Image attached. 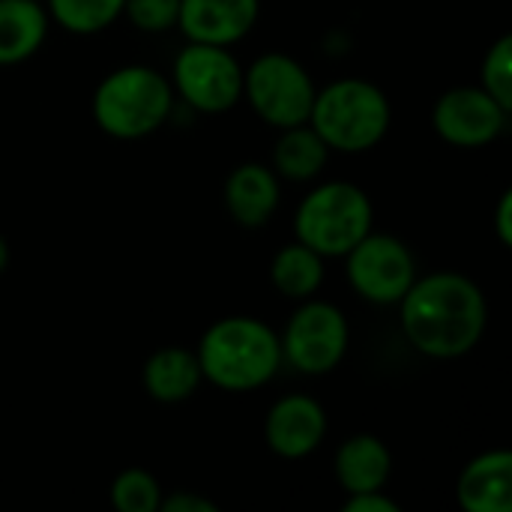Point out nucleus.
I'll return each instance as SVG.
<instances>
[{
    "label": "nucleus",
    "mask_w": 512,
    "mask_h": 512,
    "mask_svg": "<svg viewBox=\"0 0 512 512\" xmlns=\"http://www.w3.org/2000/svg\"><path fill=\"white\" fill-rule=\"evenodd\" d=\"M396 306L405 342L429 360H462L486 336L489 303L483 288L465 273L417 276Z\"/></svg>",
    "instance_id": "f257e3e1"
},
{
    "label": "nucleus",
    "mask_w": 512,
    "mask_h": 512,
    "mask_svg": "<svg viewBox=\"0 0 512 512\" xmlns=\"http://www.w3.org/2000/svg\"><path fill=\"white\" fill-rule=\"evenodd\" d=\"M207 384L225 393H252L267 387L282 369L279 333L255 315H228L213 321L195 348Z\"/></svg>",
    "instance_id": "f03ea898"
},
{
    "label": "nucleus",
    "mask_w": 512,
    "mask_h": 512,
    "mask_svg": "<svg viewBox=\"0 0 512 512\" xmlns=\"http://www.w3.org/2000/svg\"><path fill=\"white\" fill-rule=\"evenodd\" d=\"M171 78L153 66L129 63L111 69L93 90L90 114L102 135L114 141H141L165 126L174 111Z\"/></svg>",
    "instance_id": "7ed1b4c3"
},
{
    "label": "nucleus",
    "mask_w": 512,
    "mask_h": 512,
    "mask_svg": "<svg viewBox=\"0 0 512 512\" xmlns=\"http://www.w3.org/2000/svg\"><path fill=\"white\" fill-rule=\"evenodd\" d=\"M330 153H369L393 126V105L387 93L369 78H336L318 87L306 120Z\"/></svg>",
    "instance_id": "20e7f679"
},
{
    "label": "nucleus",
    "mask_w": 512,
    "mask_h": 512,
    "mask_svg": "<svg viewBox=\"0 0 512 512\" xmlns=\"http://www.w3.org/2000/svg\"><path fill=\"white\" fill-rule=\"evenodd\" d=\"M375 228V207L366 189L348 180L312 186L294 213V237L324 261L345 258Z\"/></svg>",
    "instance_id": "39448f33"
},
{
    "label": "nucleus",
    "mask_w": 512,
    "mask_h": 512,
    "mask_svg": "<svg viewBox=\"0 0 512 512\" xmlns=\"http://www.w3.org/2000/svg\"><path fill=\"white\" fill-rule=\"evenodd\" d=\"M315 93L318 84L309 69L285 51L258 54L243 69V99L273 129L306 123Z\"/></svg>",
    "instance_id": "423d86ee"
},
{
    "label": "nucleus",
    "mask_w": 512,
    "mask_h": 512,
    "mask_svg": "<svg viewBox=\"0 0 512 512\" xmlns=\"http://www.w3.org/2000/svg\"><path fill=\"white\" fill-rule=\"evenodd\" d=\"M282 363L300 375L321 378L342 366L351 345V327L345 312L330 300H300L285 330L279 333Z\"/></svg>",
    "instance_id": "0eeeda50"
},
{
    "label": "nucleus",
    "mask_w": 512,
    "mask_h": 512,
    "mask_svg": "<svg viewBox=\"0 0 512 512\" xmlns=\"http://www.w3.org/2000/svg\"><path fill=\"white\" fill-rule=\"evenodd\" d=\"M171 87L198 114H228L243 99V66L228 45L186 42L174 57Z\"/></svg>",
    "instance_id": "6e6552de"
},
{
    "label": "nucleus",
    "mask_w": 512,
    "mask_h": 512,
    "mask_svg": "<svg viewBox=\"0 0 512 512\" xmlns=\"http://www.w3.org/2000/svg\"><path fill=\"white\" fill-rule=\"evenodd\" d=\"M345 276L360 300L372 306H396L417 279V261L408 243L372 228L345 255Z\"/></svg>",
    "instance_id": "1a4fd4ad"
},
{
    "label": "nucleus",
    "mask_w": 512,
    "mask_h": 512,
    "mask_svg": "<svg viewBox=\"0 0 512 512\" xmlns=\"http://www.w3.org/2000/svg\"><path fill=\"white\" fill-rule=\"evenodd\" d=\"M510 123V111L480 84L450 87L432 105V129L441 141L462 150L495 144Z\"/></svg>",
    "instance_id": "9d476101"
},
{
    "label": "nucleus",
    "mask_w": 512,
    "mask_h": 512,
    "mask_svg": "<svg viewBox=\"0 0 512 512\" xmlns=\"http://www.w3.org/2000/svg\"><path fill=\"white\" fill-rule=\"evenodd\" d=\"M327 408L306 393L282 396L264 417V444L270 453L288 462L309 459L327 438Z\"/></svg>",
    "instance_id": "9b49d317"
},
{
    "label": "nucleus",
    "mask_w": 512,
    "mask_h": 512,
    "mask_svg": "<svg viewBox=\"0 0 512 512\" xmlns=\"http://www.w3.org/2000/svg\"><path fill=\"white\" fill-rule=\"evenodd\" d=\"M261 15V0H180L177 30L186 42L237 45L252 33Z\"/></svg>",
    "instance_id": "f8f14e48"
},
{
    "label": "nucleus",
    "mask_w": 512,
    "mask_h": 512,
    "mask_svg": "<svg viewBox=\"0 0 512 512\" xmlns=\"http://www.w3.org/2000/svg\"><path fill=\"white\" fill-rule=\"evenodd\" d=\"M222 201L228 216L246 228V231H258L264 228L273 213L279 210L282 201V180L276 177V171L264 162H243L237 165L228 177H225V189H222Z\"/></svg>",
    "instance_id": "ddd939ff"
},
{
    "label": "nucleus",
    "mask_w": 512,
    "mask_h": 512,
    "mask_svg": "<svg viewBox=\"0 0 512 512\" xmlns=\"http://www.w3.org/2000/svg\"><path fill=\"white\" fill-rule=\"evenodd\" d=\"M456 504L465 512H510V450H486V453L474 456L456 480Z\"/></svg>",
    "instance_id": "4468645a"
},
{
    "label": "nucleus",
    "mask_w": 512,
    "mask_h": 512,
    "mask_svg": "<svg viewBox=\"0 0 512 512\" xmlns=\"http://www.w3.org/2000/svg\"><path fill=\"white\" fill-rule=\"evenodd\" d=\"M333 474L345 495L387 489L393 477V453L378 435L369 432L351 435L348 441L339 444L333 456Z\"/></svg>",
    "instance_id": "2eb2a0df"
},
{
    "label": "nucleus",
    "mask_w": 512,
    "mask_h": 512,
    "mask_svg": "<svg viewBox=\"0 0 512 512\" xmlns=\"http://www.w3.org/2000/svg\"><path fill=\"white\" fill-rule=\"evenodd\" d=\"M201 384H204V375H201L195 351L189 348L168 345V348L153 351L144 360L141 387L159 405H180L192 399Z\"/></svg>",
    "instance_id": "dca6fc26"
},
{
    "label": "nucleus",
    "mask_w": 512,
    "mask_h": 512,
    "mask_svg": "<svg viewBox=\"0 0 512 512\" xmlns=\"http://www.w3.org/2000/svg\"><path fill=\"white\" fill-rule=\"evenodd\" d=\"M48 27L42 0H0V66H21L36 57Z\"/></svg>",
    "instance_id": "f3484780"
},
{
    "label": "nucleus",
    "mask_w": 512,
    "mask_h": 512,
    "mask_svg": "<svg viewBox=\"0 0 512 512\" xmlns=\"http://www.w3.org/2000/svg\"><path fill=\"white\" fill-rule=\"evenodd\" d=\"M327 162H330V147L321 141V135L309 123L279 129V138L270 156V168L276 171L279 180L312 183L324 174Z\"/></svg>",
    "instance_id": "a211bd4d"
},
{
    "label": "nucleus",
    "mask_w": 512,
    "mask_h": 512,
    "mask_svg": "<svg viewBox=\"0 0 512 512\" xmlns=\"http://www.w3.org/2000/svg\"><path fill=\"white\" fill-rule=\"evenodd\" d=\"M324 279H327V261L300 240L285 243L270 261V285L285 300L300 303V300L315 297Z\"/></svg>",
    "instance_id": "6ab92c4d"
},
{
    "label": "nucleus",
    "mask_w": 512,
    "mask_h": 512,
    "mask_svg": "<svg viewBox=\"0 0 512 512\" xmlns=\"http://www.w3.org/2000/svg\"><path fill=\"white\" fill-rule=\"evenodd\" d=\"M126 0H45L48 18L75 36H93L123 15Z\"/></svg>",
    "instance_id": "aec40b11"
},
{
    "label": "nucleus",
    "mask_w": 512,
    "mask_h": 512,
    "mask_svg": "<svg viewBox=\"0 0 512 512\" xmlns=\"http://www.w3.org/2000/svg\"><path fill=\"white\" fill-rule=\"evenodd\" d=\"M108 495H111V504L117 512H159L165 492L150 471L126 468L114 477Z\"/></svg>",
    "instance_id": "412c9836"
},
{
    "label": "nucleus",
    "mask_w": 512,
    "mask_h": 512,
    "mask_svg": "<svg viewBox=\"0 0 512 512\" xmlns=\"http://www.w3.org/2000/svg\"><path fill=\"white\" fill-rule=\"evenodd\" d=\"M480 87L512 111V36H498L480 63Z\"/></svg>",
    "instance_id": "4be33fe9"
},
{
    "label": "nucleus",
    "mask_w": 512,
    "mask_h": 512,
    "mask_svg": "<svg viewBox=\"0 0 512 512\" xmlns=\"http://www.w3.org/2000/svg\"><path fill=\"white\" fill-rule=\"evenodd\" d=\"M123 18L141 33H168L177 27L180 0H126Z\"/></svg>",
    "instance_id": "5701e85b"
},
{
    "label": "nucleus",
    "mask_w": 512,
    "mask_h": 512,
    "mask_svg": "<svg viewBox=\"0 0 512 512\" xmlns=\"http://www.w3.org/2000/svg\"><path fill=\"white\" fill-rule=\"evenodd\" d=\"M399 501H393L384 489L378 492H357V495H345L342 512H399Z\"/></svg>",
    "instance_id": "b1692460"
},
{
    "label": "nucleus",
    "mask_w": 512,
    "mask_h": 512,
    "mask_svg": "<svg viewBox=\"0 0 512 512\" xmlns=\"http://www.w3.org/2000/svg\"><path fill=\"white\" fill-rule=\"evenodd\" d=\"M159 512H219V507L195 492H174V495H162Z\"/></svg>",
    "instance_id": "393cba45"
},
{
    "label": "nucleus",
    "mask_w": 512,
    "mask_h": 512,
    "mask_svg": "<svg viewBox=\"0 0 512 512\" xmlns=\"http://www.w3.org/2000/svg\"><path fill=\"white\" fill-rule=\"evenodd\" d=\"M495 234L501 246H512V189H507L498 198V210H495Z\"/></svg>",
    "instance_id": "a878e982"
},
{
    "label": "nucleus",
    "mask_w": 512,
    "mask_h": 512,
    "mask_svg": "<svg viewBox=\"0 0 512 512\" xmlns=\"http://www.w3.org/2000/svg\"><path fill=\"white\" fill-rule=\"evenodd\" d=\"M9 261H12V249H9V240H6V237L0 234V276L6 273Z\"/></svg>",
    "instance_id": "bb28decb"
},
{
    "label": "nucleus",
    "mask_w": 512,
    "mask_h": 512,
    "mask_svg": "<svg viewBox=\"0 0 512 512\" xmlns=\"http://www.w3.org/2000/svg\"><path fill=\"white\" fill-rule=\"evenodd\" d=\"M42 3H45V0H42Z\"/></svg>",
    "instance_id": "cd10ccee"
}]
</instances>
